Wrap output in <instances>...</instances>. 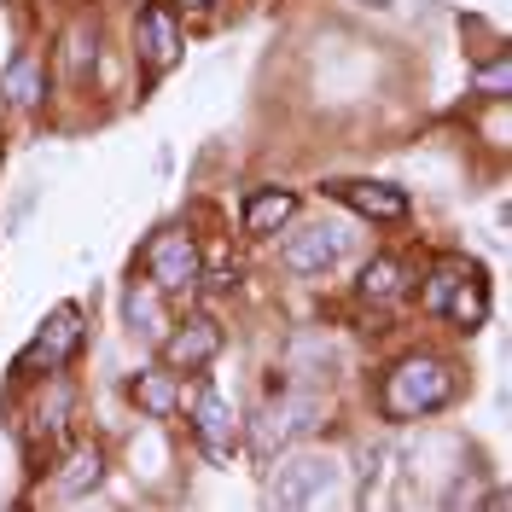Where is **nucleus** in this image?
<instances>
[{"mask_svg": "<svg viewBox=\"0 0 512 512\" xmlns=\"http://www.w3.org/2000/svg\"><path fill=\"white\" fill-rule=\"evenodd\" d=\"M181 6H210V0H181Z\"/></svg>", "mask_w": 512, "mask_h": 512, "instance_id": "19", "label": "nucleus"}, {"mask_svg": "<svg viewBox=\"0 0 512 512\" xmlns=\"http://www.w3.org/2000/svg\"><path fill=\"white\" fill-rule=\"evenodd\" d=\"M99 478H105V460H99V448H76V454L59 466V478H53V495H59V501H76V495L99 489Z\"/></svg>", "mask_w": 512, "mask_h": 512, "instance_id": "15", "label": "nucleus"}, {"mask_svg": "<svg viewBox=\"0 0 512 512\" xmlns=\"http://www.w3.org/2000/svg\"><path fill=\"white\" fill-rule=\"evenodd\" d=\"M297 216V192L291 187H256L245 198V233L262 239V233H280V227Z\"/></svg>", "mask_w": 512, "mask_h": 512, "instance_id": "12", "label": "nucleus"}, {"mask_svg": "<svg viewBox=\"0 0 512 512\" xmlns=\"http://www.w3.org/2000/svg\"><path fill=\"white\" fill-rule=\"evenodd\" d=\"M128 402H134L140 414H152V419H169L175 408H181V390H175L169 373H134V379H128Z\"/></svg>", "mask_w": 512, "mask_h": 512, "instance_id": "14", "label": "nucleus"}, {"mask_svg": "<svg viewBox=\"0 0 512 512\" xmlns=\"http://www.w3.org/2000/svg\"><path fill=\"white\" fill-rule=\"evenodd\" d=\"M320 419H326V402H320V396H286V402H274L268 414H256L251 443L262 448V454H274V448H286L291 437H309Z\"/></svg>", "mask_w": 512, "mask_h": 512, "instance_id": "6", "label": "nucleus"}, {"mask_svg": "<svg viewBox=\"0 0 512 512\" xmlns=\"http://www.w3.org/2000/svg\"><path fill=\"white\" fill-rule=\"evenodd\" d=\"M472 88H483L489 99H507V88H512L507 53H489V64H483V70H472Z\"/></svg>", "mask_w": 512, "mask_h": 512, "instance_id": "18", "label": "nucleus"}, {"mask_svg": "<svg viewBox=\"0 0 512 512\" xmlns=\"http://www.w3.org/2000/svg\"><path fill=\"white\" fill-rule=\"evenodd\" d=\"M82 350V309L76 303H59L53 315L41 320V332H35V344L18 355V373H35V367H64L70 355Z\"/></svg>", "mask_w": 512, "mask_h": 512, "instance_id": "4", "label": "nucleus"}, {"mask_svg": "<svg viewBox=\"0 0 512 512\" xmlns=\"http://www.w3.org/2000/svg\"><path fill=\"white\" fill-rule=\"evenodd\" d=\"M0 88H6V99L12 105H24V111H35L41 105V53H18V59L6 64V76H0Z\"/></svg>", "mask_w": 512, "mask_h": 512, "instance_id": "16", "label": "nucleus"}, {"mask_svg": "<svg viewBox=\"0 0 512 512\" xmlns=\"http://www.w3.org/2000/svg\"><path fill=\"white\" fill-rule=\"evenodd\" d=\"M123 320L134 326V332H152V338H158V332H163V297H158L152 286H128Z\"/></svg>", "mask_w": 512, "mask_h": 512, "instance_id": "17", "label": "nucleus"}, {"mask_svg": "<svg viewBox=\"0 0 512 512\" xmlns=\"http://www.w3.org/2000/svg\"><path fill=\"white\" fill-rule=\"evenodd\" d=\"M332 460L326 454H297V460H286L280 472H274V483H268V501L274 507H309V501H320L326 495V483H332Z\"/></svg>", "mask_w": 512, "mask_h": 512, "instance_id": "9", "label": "nucleus"}, {"mask_svg": "<svg viewBox=\"0 0 512 512\" xmlns=\"http://www.w3.org/2000/svg\"><path fill=\"white\" fill-rule=\"evenodd\" d=\"M425 309L454 320L460 332H478L489 315V280L472 256H437L425 274Z\"/></svg>", "mask_w": 512, "mask_h": 512, "instance_id": "2", "label": "nucleus"}, {"mask_svg": "<svg viewBox=\"0 0 512 512\" xmlns=\"http://www.w3.org/2000/svg\"><path fill=\"white\" fill-rule=\"evenodd\" d=\"M344 251H350V233L332 222H315V227H303L297 239H286V268L303 274V280H315V274H332L344 262Z\"/></svg>", "mask_w": 512, "mask_h": 512, "instance_id": "8", "label": "nucleus"}, {"mask_svg": "<svg viewBox=\"0 0 512 512\" xmlns=\"http://www.w3.org/2000/svg\"><path fill=\"white\" fill-rule=\"evenodd\" d=\"M192 437H198V448L204 454H216V460H233L239 454V414L227 408L222 390H198L192 396Z\"/></svg>", "mask_w": 512, "mask_h": 512, "instance_id": "7", "label": "nucleus"}, {"mask_svg": "<svg viewBox=\"0 0 512 512\" xmlns=\"http://www.w3.org/2000/svg\"><path fill=\"white\" fill-rule=\"evenodd\" d=\"M408 286H414V280H408V268H402V262H396V256H379V262H367V268H361V303H379V309H390V303H402V297H408Z\"/></svg>", "mask_w": 512, "mask_h": 512, "instance_id": "13", "label": "nucleus"}, {"mask_svg": "<svg viewBox=\"0 0 512 512\" xmlns=\"http://www.w3.org/2000/svg\"><path fill=\"white\" fill-rule=\"evenodd\" d=\"M454 390H460V373L437 361V355H408V361H396L390 367V379H384V414L390 419H425L448 408L454 402Z\"/></svg>", "mask_w": 512, "mask_h": 512, "instance_id": "1", "label": "nucleus"}, {"mask_svg": "<svg viewBox=\"0 0 512 512\" xmlns=\"http://www.w3.org/2000/svg\"><path fill=\"white\" fill-rule=\"evenodd\" d=\"M198 239L192 233H181V227H169V233H158L152 245H146V274L158 280V291H192L198 286Z\"/></svg>", "mask_w": 512, "mask_h": 512, "instance_id": "5", "label": "nucleus"}, {"mask_svg": "<svg viewBox=\"0 0 512 512\" xmlns=\"http://www.w3.org/2000/svg\"><path fill=\"white\" fill-rule=\"evenodd\" d=\"M134 53H140V76L146 82H158V76H169L175 64H181V18L169 12V6H158V0H146L140 6V18H134Z\"/></svg>", "mask_w": 512, "mask_h": 512, "instance_id": "3", "label": "nucleus"}, {"mask_svg": "<svg viewBox=\"0 0 512 512\" xmlns=\"http://www.w3.org/2000/svg\"><path fill=\"white\" fill-rule=\"evenodd\" d=\"M222 355V326L210 315H187L175 332H163V361L169 367H210Z\"/></svg>", "mask_w": 512, "mask_h": 512, "instance_id": "11", "label": "nucleus"}, {"mask_svg": "<svg viewBox=\"0 0 512 512\" xmlns=\"http://www.w3.org/2000/svg\"><path fill=\"white\" fill-rule=\"evenodd\" d=\"M326 198H338L344 210L367 216V222H402L408 216V192L390 181H326Z\"/></svg>", "mask_w": 512, "mask_h": 512, "instance_id": "10", "label": "nucleus"}]
</instances>
